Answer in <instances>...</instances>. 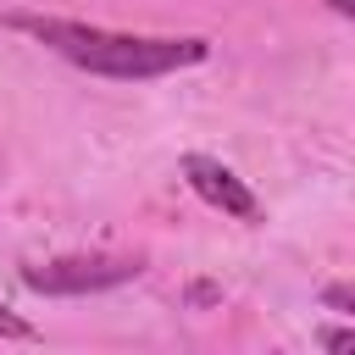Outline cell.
Segmentation results:
<instances>
[{
  "label": "cell",
  "instance_id": "1",
  "mask_svg": "<svg viewBox=\"0 0 355 355\" xmlns=\"http://www.w3.org/2000/svg\"><path fill=\"white\" fill-rule=\"evenodd\" d=\"M17 33H33L44 50L67 55L72 67L83 72H100V78H161V72H178V67H194L211 55L205 39H155V33H116V28H94V22H67V17H33V11H17L6 17Z\"/></svg>",
  "mask_w": 355,
  "mask_h": 355
},
{
  "label": "cell",
  "instance_id": "2",
  "mask_svg": "<svg viewBox=\"0 0 355 355\" xmlns=\"http://www.w3.org/2000/svg\"><path fill=\"white\" fill-rule=\"evenodd\" d=\"M139 272H144L139 255H61L44 266H22V283L39 294H94V288H116Z\"/></svg>",
  "mask_w": 355,
  "mask_h": 355
},
{
  "label": "cell",
  "instance_id": "3",
  "mask_svg": "<svg viewBox=\"0 0 355 355\" xmlns=\"http://www.w3.org/2000/svg\"><path fill=\"white\" fill-rule=\"evenodd\" d=\"M183 178H189V189L205 200V205H216L222 216H239V222H261V200L250 194V183L233 172V166H222L216 155H183Z\"/></svg>",
  "mask_w": 355,
  "mask_h": 355
},
{
  "label": "cell",
  "instance_id": "4",
  "mask_svg": "<svg viewBox=\"0 0 355 355\" xmlns=\"http://www.w3.org/2000/svg\"><path fill=\"white\" fill-rule=\"evenodd\" d=\"M0 338H33V322H22V316H11L0 305Z\"/></svg>",
  "mask_w": 355,
  "mask_h": 355
},
{
  "label": "cell",
  "instance_id": "5",
  "mask_svg": "<svg viewBox=\"0 0 355 355\" xmlns=\"http://www.w3.org/2000/svg\"><path fill=\"white\" fill-rule=\"evenodd\" d=\"M322 344H327V349H349L355 333H349V327H333V333H322Z\"/></svg>",
  "mask_w": 355,
  "mask_h": 355
},
{
  "label": "cell",
  "instance_id": "6",
  "mask_svg": "<svg viewBox=\"0 0 355 355\" xmlns=\"http://www.w3.org/2000/svg\"><path fill=\"white\" fill-rule=\"evenodd\" d=\"M327 305L333 311H349V288H327Z\"/></svg>",
  "mask_w": 355,
  "mask_h": 355
},
{
  "label": "cell",
  "instance_id": "7",
  "mask_svg": "<svg viewBox=\"0 0 355 355\" xmlns=\"http://www.w3.org/2000/svg\"><path fill=\"white\" fill-rule=\"evenodd\" d=\"M327 6H333L338 17H355V0H327Z\"/></svg>",
  "mask_w": 355,
  "mask_h": 355
}]
</instances>
